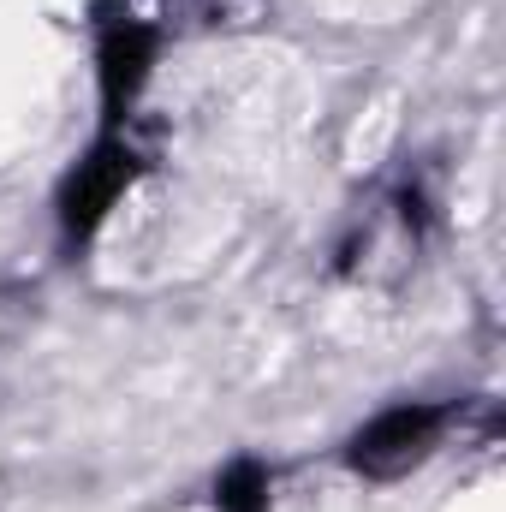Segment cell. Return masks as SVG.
Segmentation results:
<instances>
[{
	"label": "cell",
	"mask_w": 506,
	"mask_h": 512,
	"mask_svg": "<svg viewBox=\"0 0 506 512\" xmlns=\"http://www.w3.org/2000/svg\"><path fill=\"white\" fill-rule=\"evenodd\" d=\"M215 507L221 512H268V471L256 459L227 465L221 483H215Z\"/></svg>",
	"instance_id": "obj_4"
},
{
	"label": "cell",
	"mask_w": 506,
	"mask_h": 512,
	"mask_svg": "<svg viewBox=\"0 0 506 512\" xmlns=\"http://www.w3.org/2000/svg\"><path fill=\"white\" fill-rule=\"evenodd\" d=\"M149 66H155V30L137 18H108L102 24V96L114 114L143 90Z\"/></svg>",
	"instance_id": "obj_3"
},
{
	"label": "cell",
	"mask_w": 506,
	"mask_h": 512,
	"mask_svg": "<svg viewBox=\"0 0 506 512\" xmlns=\"http://www.w3.org/2000/svg\"><path fill=\"white\" fill-rule=\"evenodd\" d=\"M435 429H441V411L435 405H393V411H381L370 429H358V441H352V471H364V477H405L429 447H435Z\"/></svg>",
	"instance_id": "obj_1"
},
{
	"label": "cell",
	"mask_w": 506,
	"mask_h": 512,
	"mask_svg": "<svg viewBox=\"0 0 506 512\" xmlns=\"http://www.w3.org/2000/svg\"><path fill=\"white\" fill-rule=\"evenodd\" d=\"M137 179V155L120 149V143H96L90 161H78V173L60 185V221L66 233H96L108 221V209L126 197V185Z\"/></svg>",
	"instance_id": "obj_2"
}]
</instances>
